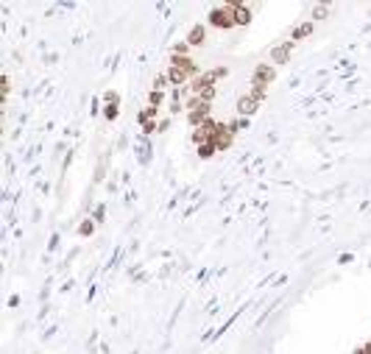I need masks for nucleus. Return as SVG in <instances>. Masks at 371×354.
<instances>
[{
	"label": "nucleus",
	"mask_w": 371,
	"mask_h": 354,
	"mask_svg": "<svg viewBox=\"0 0 371 354\" xmlns=\"http://www.w3.org/2000/svg\"><path fill=\"white\" fill-rule=\"evenodd\" d=\"M204 37H207L204 25H193V28H190V34H187V45H201V42H204Z\"/></svg>",
	"instance_id": "nucleus-8"
},
{
	"label": "nucleus",
	"mask_w": 371,
	"mask_h": 354,
	"mask_svg": "<svg viewBox=\"0 0 371 354\" xmlns=\"http://www.w3.org/2000/svg\"><path fill=\"white\" fill-rule=\"evenodd\" d=\"M310 34H313V20H307V22H302V25H296V28H293L290 39H293V42H299V39L310 37Z\"/></svg>",
	"instance_id": "nucleus-7"
},
{
	"label": "nucleus",
	"mask_w": 371,
	"mask_h": 354,
	"mask_svg": "<svg viewBox=\"0 0 371 354\" xmlns=\"http://www.w3.org/2000/svg\"><path fill=\"white\" fill-rule=\"evenodd\" d=\"M249 20H251V9H249V6H235V22H237V25H246Z\"/></svg>",
	"instance_id": "nucleus-9"
},
{
	"label": "nucleus",
	"mask_w": 371,
	"mask_h": 354,
	"mask_svg": "<svg viewBox=\"0 0 371 354\" xmlns=\"http://www.w3.org/2000/svg\"><path fill=\"white\" fill-rule=\"evenodd\" d=\"M293 39H288V42H282V45H277V48L271 50V62L274 64H282V62H288L290 59V50H293Z\"/></svg>",
	"instance_id": "nucleus-5"
},
{
	"label": "nucleus",
	"mask_w": 371,
	"mask_h": 354,
	"mask_svg": "<svg viewBox=\"0 0 371 354\" xmlns=\"http://www.w3.org/2000/svg\"><path fill=\"white\" fill-rule=\"evenodd\" d=\"M92 229H95V226H92V221H84V223H81V229H79V234H92Z\"/></svg>",
	"instance_id": "nucleus-14"
},
{
	"label": "nucleus",
	"mask_w": 371,
	"mask_h": 354,
	"mask_svg": "<svg viewBox=\"0 0 371 354\" xmlns=\"http://www.w3.org/2000/svg\"><path fill=\"white\" fill-rule=\"evenodd\" d=\"M274 64H268V62H262V64H257V70H254V87H268L274 81Z\"/></svg>",
	"instance_id": "nucleus-4"
},
{
	"label": "nucleus",
	"mask_w": 371,
	"mask_h": 354,
	"mask_svg": "<svg viewBox=\"0 0 371 354\" xmlns=\"http://www.w3.org/2000/svg\"><path fill=\"white\" fill-rule=\"evenodd\" d=\"M235 131H237V123H220L218 126V134H215V148L218 151H226L232 145V137H235Z\"/></svg>",
	"instance_id": "nucleus-3"
},
{
	"label": "nucleus",
	"mask_w": 371,
	"mask_h": 354,
	"mask_svg": "<svg viewBox=\"0 0 371 354\" xmlns=\"http://www.w3.org/2000/svg\"><path fill=\"white\" fill-rule=\"evenodd\" d=\"M209 22L215 28H232L237 25L235 22V6H218V9L209 11Z\"/></svg>",
	"instance_id": "nucleus-2"
},
{
	"label": "nucleus",
	"mask_w": 371,
	"mask_h": 354,
	"mask_svg": "<svg viewBox=\"0 0 371 354\" xmlns=\"http://www.w3.org/2000/svg\"><path fill=\"white\" fill-rule=\"evenodd\" d=\"M265 95H268V87H254L249 95H243L240 101H237V115H240V117H249L251 112L257 109V106L265 101Z\"/></svg>",
	"instance_id": "nucleus-1"
},
{
	"label": "nucleus",
	"mask_w": 371,
	"mask_h": 354,
	"mask_svg": "<svg viewBox=\"0 0 371 354\" xmlns=\"http://www.w3.org/2000/svg\"><path fill=\"white\" fill-rule=\"evenodd\" d=\"M106 101H109V106H106V117H109V120H115V117H117V95H115V92H109V95H106Z\"/></svg>",
	"instance_id": "nucleus-10"
},
{
	"label": "nucleus",
	"mask_w": 371,
	"mask_h": 354,
	"mask_svg": "<svg viewBox=\"0 0 371 354\" xmlns=\"http://www.w3.org/2000/svg\"><path fill=\"white\" fill-rule=\"evenodd\" d=\"M215 151H218V148H215V143H204V145H199V153H201L204 159H209Z\"/></svg>",
	"instance_id": "nucleus-11"
},
{
	"label": "nucleus",
	"mask_w": 371,
	"mask_h": 354,
	"mask_svg": "<svg viewBox=\"0 0 371 354\" xmlns=\"http://www.w3.org/2000/svg\"><path fill=\"white\" fill-rule=\"evenodd\" d=\"M148 101H151L154 109H159V103H162V90H151V95H148Z\"/></svg>",
	"instance_id": "nucleus-12"
},
{
	"label": "nucleus",
	"mask_w": 371,
	"mask_h": 354,
	"mask_svg": "<svg viewBox=\"0 0 371 354\" xmlns=\"http://www.w3.org/2000/svg\"><path fill=\"white\" fill-rule=\"evenodd\" d=\"M327 11H330L327 6H315V11H313V14H315V20H321V17H324Z\"/></svg>",
	"instance_id": "nucleus-15"
},
{
	"label": "nucleus",
	"mask_w": 371,
	"mask_h": 354,
	"mask_svg": "<svg viewBox=\"0 0 371 354\" xmlns=\"http://www.w3.org/2000/svg\"><path fill=\"white\" fill-rule=\"evenodd\" d=\"M151 117H157V109H154V106H148V109L142 112V123H151Z\"/></svg>",
	"instance_id": "nucleus-13"
},
{
	"label": "nucleus",
	"mask_w": 371,
	"mask_h": 354,
	"mask_svg": "<svg viewBox=\"0 0 371 354\" xmlns=\"http://www.w3.org/2000/svg\"><path fill=\"white\" fill-rule=\"evenodd\" d=\"M193 73V70H184V67H176V64H170V70H167V81H170V84H184V81H187V75Z\"/></svg>",
	"instance_id": "nucleus-6"
}]
</instances>
